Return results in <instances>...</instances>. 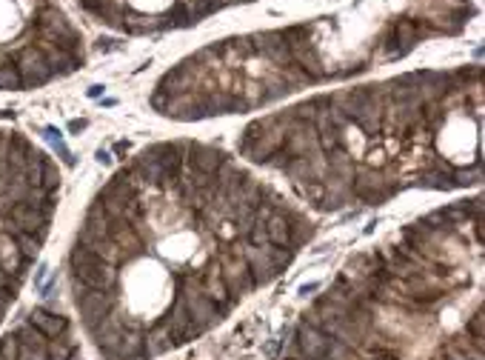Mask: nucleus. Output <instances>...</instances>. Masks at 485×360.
Listing matches in <instances>:
<instances>
[{
  "instance_id": "nucleus-1",
  "label": "nucleus",
  "mask_w": 485,
  "mask_h": 360,
  "mask_svg": "<svg viewBox=\"0 0 485 360\" xmlns=\"http://www.w3.org/2000/svg\"><path fill=\"white\" fill-rule=\"evenodd\" d=\"M69 263H72L75 280H80V283L89 286V289H103V292H109V289L114 286V269H112L103 258H97L95 252H89L86 246L78 243V246L72 249Z\"/></svg>"
},
{
  "instance_id": "nucleus-2",
  "label": "nucleus",
  "mask_w": 485,
  "mask_h": 360,
  "mask_svg": "<svg viewBox=\"0 0 485 360\" xmlns=\"http://www.w3.org/2000/svg\"><path fill=\"white\" fill-rule=\"evenodd\" d=\"M297 337H300L303 354L311 357V360H343V357H346V343L331 340L326 332H320V329H314V326H309V323L300 326Z\"/></svg>"
},
{
  "instance_id": "nucleus-3",
  "label": "nucleus",
  "mask_w": 485,
  "mask_h": 360,
  "mask_svg": "<svg viewBox=\"0 0 485 360\" xmlns=\"http://www.w3.org/2000/svg\"><path fill=\"white\" fill-rule=\"evenodd\" d=\"M75 292H78V309H80V314H83L89 323L103 320V317L109 314V309H112V295H106L103 289H89V286H83L80 280H75Z\"/></svg>"
},
{
  "instance_id": "nucleus-4",
  "label": "nucleus",
  "mask_w": 485,
  "mask_h": 360,
  "mask_svg": "<svg viewBox=\"0 0 485 360\" xmlns=\"http://www.w3.org/2000/svg\"><path fill=\"white\" fill-rule=\"evenodd\" d=\"M18 72H21V86H41L52 78V69L41 49H23L18 58Z\"/></svg>"
},
{
  "instance_id": "nucleus-5",
  "label": "nucleus",
  "mask_w": 485,
  "mask_h": 360,
  "mask_svg": "<svg viewBox=\"0 0 485 360\" xmlns=\"http://www.w3.org/2000/svg\"><path fill=\"white\" fill-rule=\"evenodd\" d=\"M203 329L191 320V314H188V306H186V300L180 297L174 306H171V314H169V334L174 337V343H186L191 334H200Z\"/></svg>"
},
{
  "instance_id": "nucleus-6",
  "label": "nucleus",
  "mask_w": 485,
  "mask_h": 360,
  "mask_svg": "<svg viewBox=\"0 0 485 360\" xmlns=\"http://www.w3.org/2000/svg\"><path fill=\"white\" fill-rule=\"evenodd\" d=\"M188 160H191V171H203V174H211L225 166V154L220 149L200 146V143L188 149Z\"/></svg>"
},
{
  "instance_id": "nucleus-7",
  "label": "nucleus",
  "mask_w": 485,
  "mask_h": 360,
  "mask_svg": "<svg viewBox=\"0 0 485 360\" xmlns=\"http://www.w3.org/2000/svg\"><path fill=\"white\" fill-rule=\"evenodd\" d=\"M12 221H15V226H21L23 232H46V221H49V215L43 212V209H35V206H29V203H18L15 209H12V215H9Z\"/></svg>"
},
{
  "instance_id": "nucleus-8",
  "label": "nucleus",
  "mask_w": 485,
  "mask_h": 360,
  "mask_svg": "<svg viewBox=\"0 0 485 360\" xmlns=\"http://www.w3.org/2000/svg\"><path fill=\"white\" fill-rule=\"evenodd\" d=\"M29 323H32L43 337H58V334L66 332V317L52 314V312H46V309H35V312L29 314Z\"/></svg>"
},
{
  "instance_id": "nucleus-9",
  "label": "nucleus",
  "mask_w": 485,
  "mask_h": 360,
  "mask_svg": "<svg viewBox=\"0 0 485 360\" xmlns=\"http://www.w3.org/2000/svg\"><path fill=\"white\" fill-rule=\"evenodd\" d=\"M260 41H263V43H260V49H263L266 55H272L277 63H289V60H292V46H289L286 35H280V32H269V35H263Z\"/></svg>"
},
{
  "instance_id": "nucleus-10",
  "label": "nucleus",
  "mask_w": 485,
  "mask_h": 360,
  "mask_svg": "<svg viewBox=\"0 0 485 360\" xmlns=\"http://www.w3.org/2000/svg\"><path fill=\"white\" fill-rule=\"evenodd\" d=\"M266 238L275 246H289L292 243V226L283 215H269L266 218Z\"/></svg>"
},
{
  "instance_id": "nucleus-11",
  "label": "nucleus",
  "mask_w": 485,
  "mask_h": 360,
  "mask_svg": "<svg viewBox=\"0 0 485 360\" xmlns=\"http://www.w3.org/2000/svg\"><path fill=\"white\" fill-rule=\"evenodd\" d=\"M188 306V314H191V320L200 326V329H206V326H211L214 320H220L217 317V309L211 306V300L208 297H194L191 303H186Z\"/></svg>"
},
{
  "instance_id": "nucleus-12",
  "label": "nucleus",
  "mask_w": 485,
  "mask_h": 360,
  "mask_svg": "<svg viewBox=\"0 0 485 360\" xmlns=\"http://www.w3.org/2000/svg\"><path fill=\"white\" fill-rule=\"evenodd\" d=\"M292 46V60H297L303 69H309L314 78H320L323 75V69H320V60H317V55L311 52V46L309 43H289Z\"/></svg>"
},
{
  "instance_id": "nucleus-13",
  "label": "nucleus",
  "mask_w": 485,
  "mask_h": 360,
  "mask_svg": "<svg viewBox=\"0 0 485 360\" xmlns=\"http://www.w3.org/2000/svg\"><path fill=\"white\" fill-rule=\"evenodd\" d=\"M249 272L255 275V283H266V280H272V277L277 275L275 266H272V260H269V252H266V255L252 252V255H249Z\"/></svg>"
},
{
  "instance_id": "nucleus-14",
  "label": "nucleus",
  "mask_w": 485,
  "mask_h": 360,
  "mask_svg": "<svg viewBox=\"0 0 485 360\" xmlns=\"http://www.w3.org/2000/svg\"><path fill=\"white\" fill-rule=\"evenodd\" d=\"M43 154L41 152H35V154H29V166H26V184L29 186H35V189H41V184H43Z\"/></svg>"
},
{
  "instance_id": "nucleus-15",
  "label": "nucleus",
  "mask_w": 485,
  "mask_h": 360,
  "mask_svg": "<svg viewBox=\"0 0 485 360\" xmlns=\"http://www.w3.org/2000/svg\"><path fill=\"white\" fill-rule=\"evenodd\" d=\"M15 243H18L21 255H23V258H29V260H32V258H38V252H41V238H35V235H29V232H21Z\"/></svg>"
},
{
  "instance_id": "nucleus-16",
  "label": "nucleus",
  "mask_w": 485,
  "mask_h": 360,
  "mask_svg": "<svg viewBox=\"0 0 485 360\" xmlns=\"http://www.w3.org/2000/svg\"><path fill=\"white\" fill-rule=\"evenodd\" d=\"M171 343H174V340H171V334H169V332H157V334H151V337L146 340V354H149V357L163 354Z\"/></svg>"
},
{
  "instance_id": "nucleus-17",
  "label": "nucleus",
  "mask_w": 485,
  "mask_h": 360,
  "mask_svg": "<svg viewBox=\"0 0 485 360\" xmlns=\"http://www.w3.org/2000/svg\"><path fill=\"white\" fill-rule=\"evenodd\" d=\"M0 360H21V343L18 334H6L0 340Z\"/></svg>"
},
{
  "instance_id": "nucleus-18",
  "label": "nucleus",
  "mask_w": 485,
  "mask_h": 360,
  "mask_svg": "<svg viewBox=\"0 0 485 360\" xmlns=\"http://www.w3.org/2000/svg\"><path fill=\"white\" fill-rule=\"evenodd\" d=\"M43 134H46V140H49V143H52V146H55V149L60 152V157H63V160H66L69 166H75V157H72V152L66 149V143H63V137H60V132H58L55 126H49V129L43 132Z\"/></svg>"
},
{
  "instance_id": "nucleus-19",
  "label": "nucleus",
  "mask_w": 485,
  "mask_h": 360,
  "mask_svg": "<svg viewBox=\"0 0 485 360\" xmlns=\"http://www.w3.org/2000/svg\"><path fill=\"white\" fill-rule=\"evenodd\" d=\"M0 89H21L18 66H0Z\"/></svg>"
},
{
  "instance_id": "nucleus-20",
  "label": "nucleus",
  "mask_w": 485,
  "mask_h": 360,
  "mask_svg": "<svg viewBox=\"0 0 485 360\" xmlns=\"http://www.w3.org/2000/svg\"><path fill=\"white\" fill-rule=\"evenodd\" d=\"M225 283H228V289L234 292V295H240V292H249L252 289V280H246V272H225Z\"/></svg>"
},
{
  "instance_id": "nucleus-21",
  "label": "nucleus",
  "mask_w": 485,
  "mask_h": 360,
  "mask_svg": "<svg viewBox=\"0 0 485 360\" xmlns=\"http://www.w3.org/2000/svg\"><path fill=\"white\" fill-rule=\"evenodd\" d=\"M249 240H252L255 246H263V243L269 240V238H266V221H260V218H257V223H252V226H249Z\"/></svg>"
},
{
  "instance_id": "nucleus-22",
  "label": "nucleus",
  "mask_w": 485,
  "mask_h": 360,
  "mask_svg": "<svg viewBox=\"0 0 485 360\" xmlns=\"http://www.w3.org/2000/svg\"><path fill=\"white\" fill-rule=\"evenodd\" d=\"M420 184L422 186H431V189H451L454 184L448 177H442V174H425V177H420Z\"/></svg>"
},
{
  "instance_id": "nucleus-23",
  "label": "nucleus",
  "mask_w": 485,
  "mask_h": 360,
  "mask_svg": "<svg viewBox=\"0 0 485 360\" xmlns=\"http://www.w3.org/2000/svg\"><path fill=\"white\" fill-rule=\"evenodd\" d=\"M58 184H60V174H58V169L46 160V163H43V184H41V186H43V189H55Z\"/></svg>"
},
{
  "instance_id": "nucleus-24",
  "label": "nucleus",
  "mask_w": 485,
  "mask_h": 360,
  "mask_svg": "<svg viewBox=\"0 0 485 360\" xmlns=\"http://www.w3.org/2000/svg\"><path fill=\"white\" fill-rule=\"evenodd\" d=\"M292 252H277V249H269V260H272V266H275V272H280L283 266H289L292 263Z\"/></svg>"
},
{
  "instance_id": "nucleus-25",
  "label": "nucleus",
  "mask_w": 485,
  "mask_h": 360,
  "mask_svg": "<svg viewBox=\"0 0 485 360\" xmlns=\"http://www.w3.org/2000/svg\"><path fill=\"white\" fill-rule=\"evenodd\" d=\"M49 277H52V269H49L46 263H43V266H38V272H35V286H38V289H43Z\"/></svg>"
},
{
  "instance_id": "nucleus-26",
  "label": "nucleus",
  "mask_w": 485,
  "mask_h": 360,
  "mask_svg": "<svg viewBox=\"0 0 485 360\" xmlns=\"http://www.w3.org/2000/svg\"><path fill=\"white\" fill-rule=\"evenodd\" d=\"M476 177H479L476 171H465L462 169V171H457V184L459 186H468V184H476Z\"/></svg>"
},
{
  "instance_id": "nucleus-27",
  "label": "nucleus",
  "mask_w": 485,
  "mask_h": 360,
  "mask_svg": "<svg viewBox=\"0 0 485 360\" xmlns=\"http://www.w3.org/2000/svg\"><path fill=\"white\" fill-rule=\"evenodd\" d=\"M471 332H474V337H476V340L482 337V314H476V317L471 320Z\"/></svg>"
},
{
  "instance_id": "nucleus-28",
  "label": "nucleus",
  "mask_w": 485,
  "mask_h": 360,
  "mask_svg": "<svg viewBox=\"0 0 485 360\" xmlns=\"http://www.w3.org/2000/svg\"><path fill=\"white\" fill-rule=\"evenodd\" d=\"M97 163H103V166H109V163H112V154L100 149V152H97Z\"/></svg>"
},
{
  "instance_id": "nucleus-29",
  "label": "nucleus",
  "mask_w": 485,
  "mask_h": 360,
  "mask_svg": "<svg viewBox=\"0 0 485 360\" xmlns=\"http://www.w3.org/2000/svg\"><path fill=\"white\" fill-rule=\"evenodd\" d=\"M280 343H283V340H272V346L266 349V354H269V357H277V349H280Z\"/></svg>"
},
{
  "instance_id": "nucleus-30",
  "label": "nucleus",
  "mask_w": 485,
  "mask_h": 360,
  "mask_svg": "<svg viewBox=\"0 0 485 360\" xmlns=\"http://www.w3.org/2000/svg\"><path fill=\"white\" fill-rule=\"evenodd\" d=\"M100 49L103 52H112V49H117V43L114 41H100Z\"/></svg>"
},
{
  "instance_id": "nucleus-31",
  "label": "nucleus",
  "mask_w": 485,
  "mask_h": 360,
  "mask_svg": "<svg viewBox=\"0 0 485 360\" xmlns=\"http://www.w3.org/2000/svg\"><path fill=\"white\" fill-rule=\"evenodd\" d=\"M69 129H72V132H80V129H86V120H72Z\"/></svg>"
},
{
  "instance_id": "nucleus-32",
  "label": "nucleus",
  "mask_w": 485,
  "mask_h": 360,
  "mask_svg": "<svg viewBox=\"0 0 485 360\" xmlns=\"http://www.w3.org/2000/svg\"><path fill=\"white\" fill-rule=\"evenodd\" d=\"M320 289V283H306L303 289H300V295H309V292H317Z\"/></svg>"
},
{
  "instance_id": "nucleus-33",
  "label": "nucleus",
  "mask_w": 485,
  "mask_h": 360,
  "mask_svg": "<svg viewBox=\"0 0 485 360\" xmlns=\"http://www.w3.org/2000/svg\"><path fill=\"white\" fill-rule=\"evenodd\" d=\"M100 92H103V86H89V97H100Z\"/></svg>"
},
{
  "instance_id": "nucleus-34",
  "label": "nucleus",
  "mask_w": 485,
  "mask_h": 360,
  "mask_svg": "<svg viewBox=\"0 0 485 360\" xmlns=\"http://www.w3.org/2000/svg\"><path fill=\"white\" fill-rule=\"evenodd\" d=\"M4 314H6V300H0V320H4Z\"/></svg>"
},
{
  "instance_id": "nucleus-35",
  "label": "nucleus",
  "mask_w": 485,
  "mask_h": 360,
  "mask_svg": "<svg viewBox=\"0 0 485 360\" xmlns=\"http://www.w3.org/2000/svg\"><path fill=\"white\" fill-rule=\"evenodd\" d=\"M69 360H80V354H72V357H69Z\"/></svg>"
},
{
  "instance_id": "nucleus-36",
  "label": "nucleus",
  "mask_w": 485,
  "mask_h": 360,
  "mask_svg": "<svg viewBox=\"0 0 485 360\" xmlns=\"http://www.w3.org/2000/svg\"><path fill=\"white\" fill-rule=\"evenodd\" d=\"M306 360H311V357H306Z\"/></svg>"
}]
</instances>
